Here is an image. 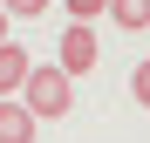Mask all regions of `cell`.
Returning a JSON list of instances; mask_svg holds the SVG:
<instances>
[{
	"mask_svg": "<svg viewBox=\"0 0 150 143\" xmlns=\"http://www.w3.org/2000/svg\"><path fill=\"white\" fill-rule=\"evenodd\" d=\"M21 109H28L34 123H62V116L75 109V82L62 75L55 61H48V68H28V82H21Z\"/></svg>",
	"mask_w": 150,
	"mask_h": 143,
	"instance_id": "obj_1",
	"label": "cell"
},
{
	"mask_svg": "<svg viewBox=\"0 0 150 143\" xmlns=\"http://www.w3.org/2000/svg\"><path fill=\"white\" fill-rule=\"evenodd\" d=\"M96 61H103V48H96V27H75V20H68V27H62V48H55V68L75 82V75H89Z\"/></svg>",
	"mask_w": 150,
	"mask_h": 143,
	"instance_id": "obj_2",
	"label": "cell"
},
{
	"mask_svg": "<svg viewBox=\"0 0 150 143\" xmlns=\"http://www.w3.org/2000/svg\"><path fill=\"white\" fill-rule=\"evenodd\" d=\"M28 48H21V41H0V102H14V95H21V82H28Z\"/></svg>",
	"mask_w": 150,
	"mask_h": 143,
	"instance_id": "obj_3",
	"label": "cell"
},
{
	"mask_svg": "<svg viewBox=\"0 0 150 143\" xmlns=\"http://www.w3.org/2000/svg\"><path fill=\"white\" fill-rule=\"evenodd\" d=\"M0 143H34V116L21 102H0Z\"/></svg>",
	"mask_w": 150,
	"mask_h": 143,
	"instance_id": "obj_4",
	"label": "cell"
},
{
	"mask_svg": "<svg viewBox=\"0 0 150 143\" xmlns=\"http://www.w3.org/2000/svg\"><path fill=\"white\" fill-rule=\"evenodd\" d=\"M109 20L130 27V34H143V27H150V0H109Z\"/></svg>",
	"mask_w": 150,
	"mask_h": 143,
	"instance_id": "obj_5",
	"label": "cell"
},
{
	"mask_svg": "<svg viewBox=\"0 0 150 143\" xmlns=\"http://www.w3.org/2000/svg\"><path fill=\"white\" fill-rule=\"evenodd\" d=\"M96 14H109V0H68V20H75V27H89Z\"/></svg>",
	"mask_w": 150,
	"mask_h": 143,
	"instance_id": "obj_6",
	"label": "cell"
},
{
	"mask_svg": "<svg viewBox=\"0 0 150 143\" xmlns=\"http://www.w3.org/2000/svg\"><path fill=\"white\" fill-rule=\"evenodd\" d=\"M0 14L7 20H34V14H48V0H0Z\"/></svg>",
	"mask_w": 150,
	"mask_h": 143,
	"instance_id": "obj_7",
	"label": "cell"
},
{
	"mask_svg": "<svg viewBox=\"0 0 150 143\" xmlns=\"http://www.w3.org/2000/svg\"><path fill=\"white\" fill-rule=\"evenodd\" d=\"M130 95L150 109V61H137V68H130Z\"/></svg>",
	"mask_w": 150,
	"mask_h": 143,
	"instance_id": "obj_8",
	"label": "cell"
},
{
	"mask_svg": "<svg viewBox=\"0 0 150 143\" xmlns=\"http://www.w3.org/2000/svg\"><path fill=\"white\" fill-rule=\"evenodd\" d=\"M0 41H14V34H7V14H0Z\"/></svg>",
	"mask_w": 150,
	"mask_h": 143,
	"instance_id": "obj_9",
	"label": "cell"
}]
</instances>
